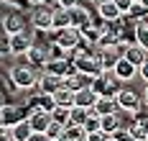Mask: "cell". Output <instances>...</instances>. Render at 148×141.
Here are the masks:
<instances>
[{
  "label": "cell",
  "mask_w": 148,
  "mask_h": 141,
  "mask_svg": "<svg viewBox=\"0 0 148 141\" xmlns=\"http://www.w3.org/2000/svg\"><path fill=\"white\" fill-rule=\"evenodd\" d=\"M110 136L105 131H95V133H87V141H107Z\"/></svg>",
  "instance_id": "30"
},
{
  "label": "cell",
  "mask_w": 148,
  "mask_h": 141,
  "mask_svg": "<svg viewBox=\"0 0 148 141\" xmlns=\"http://www.w3.org/2000/svg\"><path fill=\"white\" fill-rule=\"evenodd\" d=\"M107 141H118V139H115V136H110V139H107Z\"/></svg>",
  "instance_id": "39"
},
{
  "label": "cell",
  "mask_w": 148,
  "mask_h": 141,
  "mask_svg": "<svg viewBox=\"0 0 148 141\" xmlns=\"http://www.w3.org/2000/svg\"><path fill=\"white\" fill-rule=\"evenodd\" d=\"M33 136V128H31L28 118H23V121H18V123L10 126V139L13 141H28Z\"/></svg>",
  "instance_id": "16"
},
{
  "label": "cell",
  "mask_w": 148,
  "mask_h": 141,
  "mask_svg": "<svg viewBox=\"0 0 148 141\" xmlns=\"http://www.w3.org/2000/svg\"><path fill=\"white\" fill-rule=\"evenodd\" d=\"M0 141H13V139H10V126L0 128Z\"/></svg>",
  "instance_id": "32"
},
{
  "label": "cell",
  "mask_w": 148,
  "mask_h": 141,
  "mask_svg": "<svg viewBox=\"0 0 148 141\" xmlns=\"http://www.w3.org/2000/svg\"><path fill=\"white\" fill-rule=\"evenodd\" d=\"M133 3H140V0H133Z\"/></svg>",
  "instance_id": "41"
},
{
  "label": "cell",
  "mask_w": 148,
  "mask_h": 141,
  "mask_svg": "<svg viewBox=\"0 0 148 141\" xmlns=\"http://www.w3.org/2000/svg\"><path fill=\"white\" fill-rule=\"evenodd\" d=\"M140 3H143V8H146V10H148V0H140Z\"/></svg>",
  "instance_id": "38"
},
{
  "label": "cell",
  "mask_w": 148,
  "mask_h": 141,
  "mask_svg": "<svg viewBox=\"0 0 148 141\" xmlns=\"http://www.w3.org/2000/svg\"><path fill=\"white\" fill-rule=\"evenodd\" d=\"M28 123H31V128H33V133H46V128L54 123V118H51L49 110H31Z\"/></svg>",
  "instance_id": "10"
},
{
  "label": "cell",
  "mask_w": 148,
  "mask_h": 141,
  "mask_svg": "<svg viewBox=\"0 0 148 141\" xmlns=\"http://www.w3.org/2000/svg\"><path fill=\"white\" fill-rule=\"evenodd\" d=\"M61 131H64V126H59V123H51L49 128H46V139L49 141H54V139H61Z\"/></svg>",
  "instance_id": "27"
},
{
  "label": "cell",
  "mask_w": 148,
  "mask_h": 141,
  "mask_svg": "<svg viewBox=\"0 0 148 141\" xmlns=\"http://www.w3.org/2000/svg\"><path fill=\"white\" fill-rule=\"evenodd\" d=\"M51 118H54V123L66 126V123H69V118H72V108H54V110H51Z\"/></svg>",
  "instance_id": "26"
},
{
  "label": "cell",
  "mask_w": 148,
  "mask_h": 141,
  "mask_svg": "<svg viewBox=\"0 0 148 141\" xmlns=\"http://www.w3.org/2000/svg\"><path fill=\"white\" fill-rule=\"evenodd\" d=\"M28 57V62H31V67L36 69V67H41V64H49V57H46V49L44 46H31V51L26 54Z\"/></svg>",
  "instance_id": "23"
},
{
  "label": "cell",
  "mask_w": 148,
  "mask_h": 141,
  "mask_svg": "<svg viewBox=\"0 0 148 141\" xmlns=\"http://www.w3.org/2000/svg\"><path fill=\"white\" fill-rule=\"evenodd\" d=\"M133 41L148 51V18H143V21L133 23Z\"/></svg>",
  "instance_id": "19"
},
{
  "label": "cell",
  "mask_w": 148,
  "mask_h": 141,
  "mask_svg": "<svg viewBox=\"0 0 148 141\" xmlns=\"http://www.w3.org/2000/svg\"><path fill=\"white\" fill-rule=\"evenodd\" d=\"M51 100H54L56 108H74V93H72V90H66L64 85L51 95Z\"/></svg>",
  "instance_id": "22"
},
{
  "label": "cell",
  "mask_w": 148,
  "mask_h": 141,
  "mask_svg": "<svg viewBox=\"0 0 148 141\" xmlns=\"http://www.w3.org/2000/svg\"><path fill=\"white\" fill-rule=\"evenodd\" d=\"M46 72L49 75H54V77H72L77 75V67H74L72 59H66V57H51L49 64H46Z\"/></svg>",
  "instance_id": "4"
},
{
  "label": "cell",
  "mask_w": 148,
  "mask_h": 141,
  "mask_svg": "<svg viewBox=\"0 0 148 141\" xmlns=\"http://www.w3.org/2000/svg\"><path fill=\"white\" fill-rule=\"evenodd\" d=\"M123 57H125V59H128V62L133 64V67H138V69H140V67H143V64L148 62V51L143 46H138V44H125V46H123Z\"/></svg>",
  "instance_id": "8"
},
{
  "label": "cell",
  "mask_w": 148,
  "mask_h": 141,
  "mask_svg": "<svg viewBox=\"0 0 148 141\" xmlns=\"http://www.w3.org/2000/svg\"><path fill=\"white\" fill-rule=\"evenodd\" d=\"M123 46L125 44H118V46H107V49H95V54H97V59L102 64V69H112L118 59L123 57Z\"/></svg>",
  "instance_id": "7"
},
{
  "label": "cell",
  "mask_w": 148,
  "mask_h": 141,
  "mask_svg": "<svg viewBox=\"0 0 148 141\" xmlns=\"http://www.w3.org/2000/svg\"><path fill=\"white\" fill-rule=\"evenodd\" d=\"M10 79H13V85L18 90H28V87H36L38 75H36V69L31 64H18V67L10 69Z\"/></svg>",
  "instance_id": "2"
},
{
  "label": "cell",
  "mask_w": 148,
  "mask_h": 141,
  "mask_svg": "<svg viewBox=\"0 0 148 141\" xmlns=\"http://www.w3.org/2000/svg\"><path fill=\"white\" fill-rule=\"evenodd\" d=\"M97 13H100V18H102L105 23H115V21L123 18V13L118 10L115 3H102V5H97Z\"/></svg>",
  "instance_id": "20"
},
{
  "label": "cell",
  "mask_w": 148,
  "mask_h": 141,
  "mask_svg": "<svg viewBox=\"0 0 148 141\" xmlns=\"http://www.w3.org/2000/svg\"><path fill=\"white\" fill-rule=\"evenodd\" d=\"M112 72H115V77H118L120 82H130L133 77H138V67H133L125 57H120V59H118V64L112 67Z\"/></svg>",
  "instance_id": "12"
},
{
  "label": "cell",
  "mask_w": 148,
  "mask_h": 141,
  "mask_svg": "<svg viewBox=\"0 0 148 141\" xmlns=\"http://www.w3.org/2000/svg\"><path fill=\"white\" fill-rule=\"evenodd\" d=\"M95 93L100 95V97H115L120 93V79L115 77V72L112 69H105L102 75H97V77L92 79V85H89Z\"/></svg>",
  "instance_id": "1"
},
{
  "label": "cell",
  "mask_w": 148,
  "mask_h": 141,
  "mask_svg": "<svg viewBox=\"0 0 148 141\" xmlns=\"http://www.w3.org/2000/svg\"><path fill=\"white\" fill-rule=\"evenodd\" d=\"M59 141H87V131H84V126L66 123L64 131H61V139Z\"/></svg>",
  "instance_id": "18"
},
{
  "label": "cell",
  "mask_w": 148,
  "mask_h": 141,
  "mask_svg": "<svg viewBox=\"0 0 148 141\" xmlns=\"http://www.w3.org/2000/svg\"><path fill=\"white\" fill-rule=\"evenodd\" d=\"M3 26H5V31L10 33V36H15V33H23V31H26V28H23V18L15 16V13L5 18V21H3Z\"/></svg>",
  "instance_id": "24"
},
{
  "label": "cell",
  "mask_w": 148,
  "mask_h": 141,
  "mask_svg": "<svg viewBox=\"0 0 148 141\" xmlns=\"http://www.w3.org/2000/svg\"><path fill=\"white\" fill-rule=\"evenodd\" d=\"M97 97H100V95L95 93L92 87H82L79 93H74V105H77V108L92 110V108H95V103H97Z\"/></svg>",
  "instance_id": "15"
},
{
  "label": "cell",
  "mask_w": 148,
  "mask_h": 141,
  "mask_svg": "<svg viewBox=\"0 0 148 141\" xmlns=\"http://www.w3.org/2000/svg\"><path fill=\"white\" fill-rule=\"evenodd\" d=\"M143 97H146V105H148V85H146V93H143Z\"/></svg>",
  "instance_id": "36"
},
{
  "label": "cell",
  "mask_w": 148,
  "mask_h": 141,
  "mask_svg": "<svg viewBox=\"0 0 148 141\" xmlns=\"http://www.w3.org/2000/svg\"><path fill=\"white\" fill-rule=\"evenodd\" d=\"M92 113H97V115H110V113H120V108H118V103H115V97H97Z\"/></svg>",
  "instance_id": "21"
},
{
  "label": "cell",
  "mask_w": 148,
  "mask_h": 141,
  "mask_svg": "<svg viewBox=\"0 0 148 141\" xmlns=\"http://www.w3.org/2000/svg\"><path fill=\"white\" fill-rule=\"evenodd\" d=\"M28 141H49V139H46L44 133H33V136H31V139H28Z\"/></svg>",
  "instance_id": "33"
},
{
  "label": "cell",
  "mask_w": 148,
  "mask_h": 141,
  "mask_svg": "<svg viewBox=\"0 0 148 141\" xmlns=\"http://www.w3.org/2000/svg\"><path fill=\"white\" fill-rule=\"evenodd\" d=\"M31 5H44V0H28Z\"/></svg>",
  "instance_id": "35"
},
{
  "label": "cell",
  "mask_w": 148,
  "mask_h": 141,
  "mask_svg": "<svg viewBox=\"0 0 148 141\" xmlns=\"http://www.w3.org/2000/svg\"><path fill=\"white\" fill-rule=\"evenodd\" d=\"M115 103H118L120 110L133 113V115H138L143 110V97L135 93V90H128V87H120V93L115 95Z\"/></svg>",
  "instance_id": "3"
},
{
  "label": "cell",
  "mask_w": 148,
  "mask_h": 141,
  "mask_svg": "<svg viewBox=\"0 0 148 141\" xmlns=\"http://www.w3.org/2000/svg\"><path fill=\"white\" fill-rule=\"evenodd\" d=\"M31 46H33V39H31V33H28V31L15 33V36H10V41H8V51H10V54H15V57H23V54H28Z\"/></svg>",
  "instance_id": "6"
},
{
  "label": "cell",
  "mask_w": 148,
  "mask_h": 141,
  "mask_svg": "<svg viewBox=\"0 0 148 141\" xmlns=\"http://www.w3.org/2000/svg\"><path fill=\"white\" fill-rule=\"evenodd\" d=\"M69 13H72V26H74V28L84 31L87 26H92V13H89L84 5H72Z\"/></svg>",
  "instance_id": "11"
},
{
  "label": "cell",
  "mask_w": 148,
  "mask_h": 141,
  "mask_svg": "<svg viewBox=\"0 0 148 141\" xmlns=\"http://www.w3.org/2000/svg\"><path fill=\"white\" fill-rule=\"evenodd\" d=\"M112 3L118 5V10L123 13V18L128 16V13H130V8H133V0H112Z\"/></svg>",
  "instance_id": "29"
},
{
  "label": "cell",
  "mask_w": 148,
  "mask_h": 141,
  "mask_svg": "<svg viewBox=\"0 0 148 141\" xmlns=\"http://www.w3.org/2000/svg\"><path fill=\"white\" fill-rule=\"evenodd\" d=\"M138 77H140V79H143V82H146V85H148V62L143 64L140 69H138Z\"/></svg>",
  "instance_id": "31"
},
{
  "label": "cell",
  "mask_w": 148,
  "mask_h": 141,
  "mask_svg": "<svg viewBox=\"0 0 148 141\" xmlns=\"http://www.w3.org/2000/svg\"><path fill=\"white\" fill-rule=\"evenodd\" d=\"M56 46L64 49V51H74V49L82 46V31L79 28H64V31H56Z\"/></svg>",
  "instance_id": "5"
},
{
  "label": "cell",
  "mask_w": 148,
  "mask_h": 141,
  "mask_svg": "<svg viewBox=\"0 0 148 141\" xmlns=\"http://www.w3.org/2000/svg\"><path fill=\"white\" fill-rule=\"evenodd\" d=\"M54 141H59V139H54Z\"/></svg>",
  "instance_id": "42"
},
{
  "label": "cell",
  "mask_w": 148,
  "mask_h": 141,
  "mask_svg": "<svg viewBox=\"0 0 148 141\" xmlns=\"http://www.w3.org/2000/svg\"><path fill=\"white\" fill-rule=\"evenodd\" d=\"M0 110H3V103H0Z\"/></svg>",
  "instance_id": "40"
},
{
  "label": "cell",
  "mask_w": 148,
  "mask_h": 141,
  "mask_svg": "<svg viewBox=\"0 0 148 141\" xmlns=\"http://www.w3.org/2000/svg\"><path fill=\"white\" fill-rule=\"evenodd\" d=\"M5 51H8V44H3V41H0V57H3Z\"/></svg>",
  "instance_id": "34"
},
{
  "label": "cell",
  "mask_w": 148,
  "mask_h": 141,
  "mask_svg": "<svg viewBox=\"0 0 148 141\" xmlns=\"http://www.w3.org/2000/svg\"><path fill=\"white\" fill-rule=\"evenodd\" d=\"M84 131H87V133H95V131H100V115H97V113H92V115L87 118V123H84Z\"/></svg>",
  "instance_id": "28"
},
{
  "label": "cell",
  "mask_w": 148,
  "mask_h": 141,
  "mask_svg": "<svg viewBox=\"0 0 148 141\" xmlns=\"http://www.w3.org/2000/svg\"><path fill=\"white\" fill-rule=\"evenodd\" d=\"M51 21H54V10L46 8V5H38L33 10V16H31L33 28H38V31H51Z\"/></svg>",
  "instance_id": "9"
},
{
  "label": "cell",
  "mask_w": 148,
  "mask_h": 141,
  "mask_svg": "<svg viewBox=\"0 0 148 141\" xmlns=\"http://www.w3.org/2000/svg\"><path fill=\"white\" fill-rule=\"evenodd\" d=\"M95 3H97V5H102V3H112V0H95Z\"/></svg>",
  "instance_id": "37"
},
{
  "label": "cell",
  "mask_w": 148,
  "mask_h": 141,
  "mask_svg": "<svg viewBox=\"0 0 148 141\" xmlns=\"http://www.w3.org/2000/svg\"><path fill=\"white\" fill-rule=\"evenodd\" d=\"M123 128V121H120V113H110V115H100V131H105L107 136H112L115 131Z\"/></svg>",
  "instance_id": "17"
},
{
  "label": "cell",
  "mask_w": 148,
  "mask_h": 141,
  "mask_svg": "<svg viewBox=\"0 0 148 141\" xmlns=\"http://www.w3.org/2000/svg\"><path fill=\"white\" fill-rule=\"evenodd\" d=\"M61 82H64L61 77H54V75L44 72V75H38V82H36V85H38L41 95H54V93L61 87Z\"/></svg>",
  "instance_id": "14"
},
{
  "label": "cell",
  "mask_w": 148,
  "mask_h": 141,
  "mask_svg": "<svg viewBox=\"0 0 148 141\" xmlns=\"http://www.w3.org/2000/svg\"><path fill=\"white\" fill-rule=\"evenodd\" d=\"M89 115H92V110H87V108H77V105H74V108H72V118H69V123H74V126H84Z\"/></svg>",
  "instance_id": "25"
},
{
  "label": "cell",
  "mask_w": 148,
  "mask_h": 141,
  "mask_svg": "<svg viewBox=\"0 0 148 141\" xmlns=\"http://www.w3.org/2000/svg\"><path fill=\"white\" fill-rule=\"evenodd\" d=\"M69 26H72V13H69V8H66V5H59V8H54L51 31H64V28H69Z\"/></svg>",
  "instance_id": "13"
}]
</instances>
